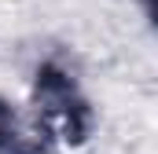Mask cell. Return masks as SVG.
Masks as SVG:
<instances>
[{
  "instance_id": "6da1fadb",
  "label": "cell",
  "mask_w": 158,
  "mask_h": 154,
  "mask_svg": "<svg viewBox=\"0 0 158 154\" xmlns=\"http://www.w3.org/2000/svg\"><path fill=\"white\" fill-rule=\"evenodd\" d=\"M147 15H151V18L158 22V0H147Z\"/></svg>"
}]
</instances>
